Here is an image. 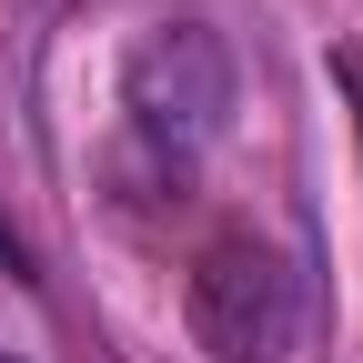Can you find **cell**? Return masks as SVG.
I'll return each mask as SVG.
<instances>
[{
    "instance_id": "obj_4",
    "label": "cell",
    "mask_w": 363,
    "mask_h": 363,
    "mask_svg": "<svg viewBox=\"0 0 363 363\" xmlns=\"http://www.w3.org/2000/svg\"><path fill=\"white\" fill-rule=\"evenodd\" d=\"M0 363H21V353H0Z\"/></svg>"
},
{
    "instance_id": "obj_3",
    "label": "cell",
    "mask_w": 363,
    "mask_h": 363,
    "mask_svg": "<svg viewBox=\"0 0 363 363\" xmlns=\"http://www.w3.org/2000/svg\"><path fill=\"white\" fill-rule=\"evenodd\" d=\"M343 81H353V101H363V61H353V51H343Z\"/></svg>"
},
{
    "instance_id": "obj_2",
    "label": "cell",
    "mask_w": 363,
    "mask_h": 363,
    "mask_svg": "<svg viewBox=\"0 0 363 363\" xmlns=\"http://www.w3.org/2000/svg\"><path fill=\"white\" fill-rule=\"evenodd\" d=\"M121 101L142 121V142L162 152H202L222 121H233V51H222V30L202 21H162L142 51L121 71Z\"/></svg>"
},
{
    "instance_id": "obj_1",
    "label": "cell",
    "mask_w": 363,
    "mask_h": 363,
    "mask_svg": "<svg viewBox=\"0 0 363 363\" xmlns=\"http://www.w3.org/2000/svg\"><path fill=\"white\" fill-rule=\"evenodd\" d=\"M182 323H192V343L212 363H272V353H293V333H303V283H293V262L272 242L222 233L192 262V283H182Z\"/></svg>"
}]
</instances>
